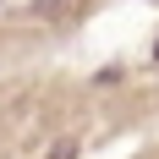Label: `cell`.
I'll use <instances>...</instances> for the list:
<instances>
[{
    "label": "cell",
    "mask_w": 159,
    "mask_h": 159,
    "mask_svg": "<svg viewBox=\"0 0 159 159\" xmlns=\"http://www.w3.org/2000/svg\"><path fill=\"white\" fill-rule=\"evenodd\" d=\"M39 159H77V137H61V143L49 148V154H39Z\"/></svg>",
    "instance_id": "6da1fadb"
},
{
    "label": "cell",
    "mask_w": 159,
    "mask_h": 159,
    "mask_svg": "<svg viewBox=\"0 0 159 159\" xmlns=\"http://www.w3.org/2000/svg\"><path fill=\"white\" fill-rule=\"evenodd\" d=\"M154 55H159V39H154Z\"/></svg>",
    "instance_id": "7a4b0ae2"
}]
</instances>
